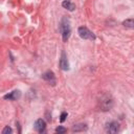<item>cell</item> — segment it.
Returning <instances> with one entry per match:
<instances>
[{"label":"cell","instance_id":"obj_1","mask_svg":"<svg viewBox=\"0 0 134 134\" xmlns=\"http://www.w3.org/2000/svg\"><path fill=\"white\" fill-rule=\"evenodd\" d=\"M97 106L99 110L102 111H109L111 108L113 107V97L111 96V94L104 92L102 94H99L98 99H97Z\"/></svg>","mask_w":134,"mask_h":134},{"label":"cell","instance_id":"obj_2","mask_svg":"<svg viewBox=\"0 0 134 134\" xmlns=\"http://www.w3.org/2000/svg\"><path fill=\"white\" fill-rule=\"evenodd\" d=\"M60 31L63 38L64 42H67V40L70 37V32H71V27H70V21L67 17H63L61 22H60Z\"/></svg>","mask_w":134,"mask_h":134},{"label":"cell","instance_id":"obj_3","mask_svg":"<svg viewBox=\"0 0 134 134\" xmlns=\"http://www.w3.org/2000/svg\"><path fill=\"white\" fill-rule=\"evenodd\" d=\"M77 34H79V36L84 40H91V41L95 40V35L85 26L79 27V29H77Z\"/></svg>","mask_w":134,"mask_h":134},{"label":"cell","instance_id":"obj_4","mask_svg":"<svg viewBox=\"0 0 134 134\" xmlns=\"http://www.w3.org/2000/svg\"><path fill=\"white\" fill-rule=\"evenodd\" d=\"M105 130L107 133H111V134H114L117 133L119 130V124L117 121H110L107 122L106 126H105Z\"/></svg>","mask_w":134,"mask_h":134},{"label":"cell","instance_id":"obj_5","mask_svg":"<svg viewBox=\"0 0 134 134\" xmlns=\"http://www.w3.org/2000/svg\"><path fill=\"white\" fill-rule=\"evenodd\" d=\"M42 79L43 80H45L46 82H48L49 84H51L52 86L55 85V76H54V73L50 70L46 71V72H44L42 74Z\"/></svg>","mask_w":134,"mask_h":134},{"label":"cell","instance_id":"obj_6","mask_svg":"<svg viewBox=\"0 0 134 134\" xmlns=\"http://www.w3.org/2000/svg\"><path fill=\"white\" fill-rule=\"evenodd\" d=\"M60 68L62 70H68L69 69V63H68V60H67V55H66L65 51H62V53H61Z\"/></svg>","mask_w":134,"mask_h":134},{"label":"cell","instance_id":"obj_7","mask_svg":"<svg viewBox=\"0 0 134 134\" xmlns=\"http://www.w3.org/2000/svg\"><path fill=\"white\" fill-rule=\"evenodd\" d=\"M45 129H46V122L42 118H39L35 121V130L37 132L43 133V132H45Z\"/></svg>","mask_w":134,"mask_h":134},{"label":"cell","instance_id":"obj_8","mask_svg":"<svg viewBox=\"0 0 134 134\" xmlns=\"http://www.w3.org/2000/svg\"><path fill=\"white\" fill-rule=\"evenodd\" d=\"M21 96V92L19 90H14L12 92H9L8 94H5L3 96L4 99H8V100H16L18 98H20Z\"/></svg>","mask_w":134,"mask_h":134},{"label":"cell","instance_id":"obj_9","mask_svg":"<svg viewBox=\"0 0 134 134\" xmlns=\"http://www.w3.org/2000/svg\"><path fill=\"white\" fill-rule=\"evenodd\" d=\"M62 6L64 8H66L67 10H69V12H73L75 9V4L71 1V0H64L62 2Z\"/></svg>","mask_w":134,"mask_h":134},{"label":"cell","instance_id":"obj_10","mask_svg":"<svg viewBox=\"0 0 134 134\" xmlns=\"http://www.w3.org/2000/svg\"><path fill=\"white\" fill-rule=\"evenodd\" d=\"M88 129L87 125L85 124H77V125H74L72 127V132H83V131H86Z\"/></svg>","mask_w":134,"mask_h":134},{"label":"cell","instance_id":"obj_11","mask_svg":"<svg viewBox=\"0 0 134 134\" xmlns=\"http://www.w3.org/2000/svg\"><path fill=\"white\" fill-rule=\"evenodd\" d=\"M122 25L124 26H126V27H128V28H134V21H133V19L132 18H130V19H127V20H125L124 22H122Z\"/></svg>","mask_w":134,"mask_h":134},{"label":"cell","instance_id":"obj_12","mask_svg":"<svg viewBox=\"0 0 134 134\" xmlns=\"http://www.w3.org/2000/svg\"><path fill=\"white\" fill-rule=\"evenodd\" d=\"M55 132H57V133H66L67 129L64 128V127H62V126H59L57 129H55Z\"/></svg>","mask_w":134,"mask_h":134},{"label":"cell","instance_id":"obj_13","mask_svg":"<svg viewBox=\"0 0 134 134\" xmlns=\"http://www.w3.org/2000/svg\"><path fill=\"white\" fill-rule=\"evenodd\" d=\"M13 132V130H12V128H9L8 126H6L3 130H2V134H10Z\"/></svg>","mask_w":134,"mask_h":134},{"label":"cell","instance_id":"obj_14","mask_svg":"<svg viewBox=\"0 0 134 134\" xmlns=\"http://www.w3.org/2000/svg\"><path fill=\"white\" fill-rule=\"evenodd\" d=\"M66 117H67V113H66V112H63V113L61 114V118H60V121H61V122L65 121Z\"/></svg>","mask_w":134,"mask_h":134}]
</instances>
